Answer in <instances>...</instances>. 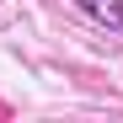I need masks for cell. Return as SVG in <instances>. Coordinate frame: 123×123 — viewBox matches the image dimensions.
<instances>
[{"instance_id":"cell-1","label":"cell","mask_w":123,"mask_h":123,"mask_svg":"<svg viewBox=\"0 0 123 123\" xmlns=\"http://www.w3.org/2000/svg\"><path fill=\"white\" fill-rule=\"evenodd\" d=\"M75 6L86 11L96 27H107V32H118V37H123V0H75Z\"/></svg>"}]
</instances>
